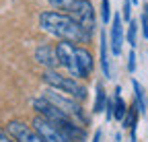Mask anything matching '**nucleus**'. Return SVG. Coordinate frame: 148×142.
Returning <instances> with one entry per match:
<instances>
[{
  "mask_svg": "<svg viewBox=\"0 0 148 142\" xmlns=\"http://www.w3.org/2000/svg\"><path fill=\"white\" fill-rule=\"evenodd\" d=\"M41 97H45L51 105H56V107H58L60 111H64L70 119L76 121L78 126H82V128L88 126L90 117H88V113L82 109L80 101L72 99V97H68V95H64V93H60V91H56V88H47V91H45Z\"/></svg>",
  "mask_w": 148,
  "mask_h": 142,
  "instance_id": "nucleus-4",
  "label": "nucleus"
},
{
  "mask_svg": "<svg viewBox=\"0 0 148 142\" xmlns=\"http://www.w3.org/2000/svg\"><path fill=\"white\" fill-rule=\"evenodd\" d=\"M68 14L80 25V29L92 37L97 31V14H95V6L90 4V0H74L68 8Z\"/></svg>",
  "mask_w": 148,
  "mask_h": 142,
  "instance_id": "nucleus-5",
  "label": "nucleus"
},
{
  "mask_svg": "<svg viewBox=\"0 0 148 142\" xmlns=\"http://www.w3.org/2000/svg\"><path fill=\"white\" fill-rule=\"evenodd\" d=\"M76 56H78L80 78H88L92 74V68H95V58H92V54L82 45H76Z\"/></svg>",
  "mask_w": 148,
  "mask_h": 142,
  "instance_id": "nucleus-11",
  "label": "nucleus"
},
{
  "mask_svg": "<svg viewBox=\"0 0 148 142\" xmlns=\"http://www.w3.org/2000/svg\"><path fill=\"white\" fill-rule=\"evenodd\" d=\"M119 93H121V88L115 86V95H113V119L123 121V117L127 113V105H125V101H123V97Z\"/></svg>",
  "mask_w": 148,
  "mask_h": 142,
  "instance_id": "nucleus-13",
  "label": "nucleus"
},
{
  "mask_svg": "<svg viewBox=\"0 0 148 142\" xmlns=\"http://www.w3.org/2000/svg\"><path fill=\"white\" fill-rule=\"evenodd\" d=\"M138 115H140V111H138V107H136V103L130 105V107H127V113H125V117H123V121H121L123 128H125V130H136Z\"/></svg>",
  "mask_w": 148,
  "mask_h": 142,
  "instance_id": "nucleus-16",
  "label": "nucleus"
},
{
  "mask_svg": "<svg viewBox=\"0 0 148 142\" xmlns=\"http://www.w3.org/2000/svg\"><path fill=\"white\" fill-rule=\"evenodd\" d=\"M31 105H33V109L37 111V115H41L47 121H51L53 126H58L72 142H82L86 138V128L78 126V123L74 119H70L64 111H60L56 105H51L45 97H35L31 101Z\"/></svg>",
  "mask_w": 148,
  "mask_h": 142,
  "instance_id": "nucleus-2",
  "label": "nucleus"
},
{
  "mask_svg": "<svg viewBox=\"0 0 148 142\" xmlns=\"http://www.w3.org/2000/svg\"><path fill=\"white\" fill-rule=\"evenodd\" d=\"M31 126H33V130L39 134L45 142H72L58 126H53L51 121H47V119L41 117V115H35Z\"/></svg>",
  "mask_w": 148,
  "mask_h": 142,
  "instance_id": "nucleus-7",
  "label": "nucleus"
},
{
  "mask_svg": "<svg viewBox=\"0 0 148 142\" xmlns=\"http://www.w3.org/2000/svg\"><path fill=\"white\" fill-rule=\"evenodd\" d=\"M39 27L58 37L60 41H70V43H88L92 37L80 29V25L72 19L68 12H58V10H43L39 14Z\"/></svg>",
  "mask_w": 148,
  "mask_h": 142,
  "instance_id": "nucleus-1",
  "label": "nucleus"
},
{
  "mask_svg": "<svg viewBox=\"0 0 148 142\" xmlns=\"http://www.w3.org/2000/svg\"><path fill=\"white\" fill-rule=\"evenodd\" d=\"M95 103H92V111L95 113H101V111H105V103H107V93H105V88H103V84L101 82H97V86H95Z\"/></svg>",
  "mask_w": 148,
  "mask_h": 142,
  "instance_id": "nucleus-15",
  "label": "nucleus"
},
{
  "mask_svg": "<svg viewBox=\"0 0 148 142\" xmlns=\"http://www.w3.org/2000/svg\"><path fill=\"white\" fill-rule=\"evenodd\" d=\"M6 132H8L16 142H45L39 134L33 130V126H29V123H25V121H21V119L8 121Z\"/></svg>",
  "mask_w": 148,
  "mask_h": 142,
  "instance_id": "nucleus-8",
  "label": "nucleus"
},
{
  "mask_svg": "<svg viewBox=\"0 0 148 142\" xmlns=\"http://www.w3.org/2000/svg\"><path fill=\"white\" fill-rule=\"evenodd\" d=\"M134 70H136V51L132 49V51L127 54V72L134 74Z\"/></svg>",
  "mask_w": 148,
  "mask_h": 142,
  "instance_id": "nucleus-22",
  "label": "nucleus"
},
{
  "mask_svg": "<svg viewBox=\"0 0 148 142\" xmlns=\"http://www.w3.org/2000/svg\"><path fill=\"white\" fill-rule=\"evenodd\" d=\"M47 2H49V6L56 8V10H68L74 0H47Z\"/></svg>",
  "mask_w": 148,
  "mask_h": 142,
  "instance_id": "nucleus-19",
  "label": "nucleus"
},
{
  "mask_svg": "<svg viewBox=\"0 0 148 142\" xmlns=\"http://www.w3.org/2000/svg\"><path fill=\"white\" fill-rule=\"evenodd\" d=\"M132 86H134V97H136V107H138V111H140V113H146V111H148V101H146V95H144L142 84H140L136 78H132Z\"/></svg>",
  "mask_w": 148,
  "mask_h": 142,
  "instance_id": "nucleus-14",
  "label": "nucleus"
},
{
  "mask_svg": "<svg viewBox=\"0 0 148 142\" xmlns=\"http://www.w3.org/2000/svg\"><path fill=\"white\" fill-rule=\"evenodd\" d=\"M35 62L41 64L45 70H56V68L60 66L58 54H56V47H51L47 43H43V45H39V47L35 49Z\"/></svg>",
  "mask_w": 148,
  "mask_h": 142,
  "instance_id": "nucleus-10",
  "label": "nucleus"
},
{
  "mask_svg": "<svg viewBox=\"0 0 148 142\" xmlns=\"http://www.w3.org/2000/svg\"><path fill=\"white\" fill-rule=\"evenodd\" d=\"M99 58H101V70H103V76H105V78H111V66H109V39H107V33H105V31H101Z\"/></svg>",
  "mask_w": 148,
  "mask_h": 142,
  "instance_id": "nucleus-12",
  "label": "nucleus"
},
{
  "mask_svg": "<svg viewBox=\"0 0 148 142\" xmlns=\"http://www.w3.org/2000/svg\"><path fill=\"white\" fill-rule=\"evenodd\" d=\"M56 54H58L60 66L68 72L72 78H80V68H78V56H76V45L70 41H60L56 45Z\"/></svg>",
  "mask_w": 148,
  "mask_h": 142,
  "instance_id": "nucleus-6",
  "label": "nucleus"
},
{
  "mask_svg": "<svg viewBox=\"0 0 148 142\" xmlns=\"http://www.w3.org/2000/svg\"><path fill=\"white\" fill-rule=\"evenodd\" d=\"M130 2H132V4H138V0H130Z\"/></svg>",
  "mask_w": 148,
  "mask_h": 142,
  "instance_id": "nucleus-26",
  "label": "nucleus"
},
{
  "mask_svg": "<svg viewBox=\"0 0 148 142\" xmlns=\"http://www.w3.org/2000/svg\"><path fill=\"white\" fill-rule=\"evenodd\" d=\"M0 142H16V140H14L4 128H0Z\"/></svg>",
  "mask_w": 148,
  "mask_h": 142,
  "instance_id": "nucleus-24",
  "label": "nucleus"
},
{
  "mask_svg": "<svg viewBox=\"0 0 148 142\" xmlns=\"http://www.w3.org/2000/svg\"><path fill=\"white\" fill-rule=\"evenodd\" d=\"M136 37H138V23L132 19V21L127 23V31H125V39H127L130 45H132V49L138 45V43H136Z\"/></svg>",
  "mask_w": 148,
  "mask_h": 142,
  "instance_id": "nucleus-17",
  "label": "nucleus"
},
{
  "mask_svg": "<svg viewBox=\"0 0 148 142\" xmlns=\"http://www.w3.org/2000/svg\"><path fill=\"white\" fill-rule=\"evenodd\" d=\"M121 16L127 23L132 21V2H130V0H123V12H121Z\"/></svg>",
  "mask_w": 148,
  "mask_h": 142,
  "instance_id": "nucleus-21",
  "label": "nucleus"
},
{
  "mask_svg": "<svg viewBox=\"0 0 148 142\" xmlns=\"http://www.w3.org/2000/svg\"><path fill=\"white\" fill-rule=\"evenodd\" d=\"M101 21L105 25L111 23V6H109V0H101Z\"/></svg>",
  "mask_w": 148,
  "mask_h": 142,
  "instance_id": "nucleus-18",
  "label": "nucleus"
},
{
  "mask_svg": "<svg viewBox=\"0 0 148 142\" xmlns=\"http://www.w3.org/2000/svg\"><path fill=\"white\" fill-rule=\"evenodd\" d=\"M43 82L47 84V88H56V91H60L72 99H76V101H84L88 97V91H86V86L82 82H78L76 78H72V76H66V74H60L58 70H45L43 72Z\"/></svg>",
  "mask_w": 148,
  "mask_h": 142,
  "instance_id": "nucleus-3",
  "label": "nucleus"
},
{
  "mask_svg": "<svg viewBox=\"0 0 148 142\" xmlns=\"http://www.w3.org/2000/svg\"><path fill=\"white\" fill-rule=\"evenodd\" d=\"M101 136H103V132H101V130H97V132H95V136H92V142H101Z\"/></svg>",
  "mask_w": 148,
  "mask_h": 142,
  "instance_id": "nucleus-25",
  "label": "nucleus"
},
{
  "mask_svg": "<svg viewBox=\"0 0 148 142\" xmlns=\"http://www.w3.org/2000/svg\"><path fill=\"white\" fill-rule=\"evenodd\" d=\"M109 47L111 54L119 56L123 47V25H121V14H113L111 19V31H109Z\"/></svg>",
  "mask_w": 148,
  "mask_h": 142,
  "instance_id": "nucleus-9",
  "label": "nucleus"
},
{
  "mask_svg": "<svg viewBox=\"0 0 148 142\" xmlns=\"http://www.w3.org/2000/svg\"><path fill=\"white\" fill-rule=\"evenodd\" d=\"M140 27H142V35H144V39H148V4H144L142 19H140Z\"/></svg>",
  "mask_w": 148,
  "mask_h": 142,
  "instance_id": "nucleus-20",
  "label": "nucleus"
},
{
  "mask_svg": "<svg viewBox=\"0 0 148 142\" xmlns=\"http://www.w3.org/2000/svg\"><path fill=\"white\" fill-rule=\"evenodd\" d=\"M105 117L113 119V99H107V103H105Z\"/></svg>",
  "mask_w": 148,
  "mask_h": 142,
  "instance_id": "nucleus-23",
  "label": "nucleus"
}]
</instances>
